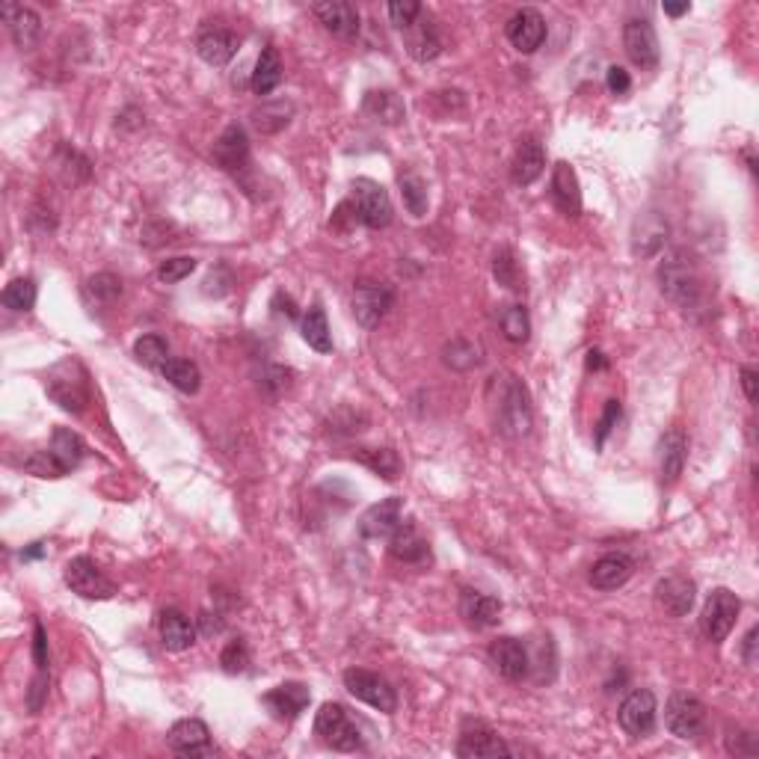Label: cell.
Segmentation results:
<instances>
[{"instance_id": "cell-61", "label": "cell", "mask_w": 759, "mask_h": 759, "mask_svg": "<svg viewBox=\"0 0 759 759\" xmlns=\"http://www.w3.org/2000/svg\"><path fill=\"white\" fill-rule=\"evenodd\" d=\"M688 12V3H682V6H668L665 3V15H671V18H679V15H685Z\"/></svg>"}, {"instance_id": "cell-41", "label": "cell", "mask_w": 759, "mask_h": 759, "mask_svg": "<svg viewBox=\"0 0 759 759\" xmlns=\"http://www.w3.org/2000/svg\"><path fill=\"white\" fill-rule=\"evenodd\" d=\"M442 362L457 368V371H469L481 365V347L466 341V338H454L442 347Z\"/></svg>"}, {"instance_id": "cell-15", "label": "cell", "mask_w": 759, "mask_h": 759, "mask_svg": "<svg viewBox=\"0 0 759 759\" xmlns=\"http://www.w3.org/2000/svg\"><path fill=\"white\" fill-rule=\"evenodd\" d=\"M167 742L172 751H178L184 757H208V754H214V748H211V730L199 718L175 721L172 730H169Z\"/></svg>"}, {"instance_id": "cell-39", "label": "cell", "mask_w": 759, "mask_h": 759, "mask_svg": "<svg viewBox=\"0 0 759 759\" xmlns=\"http://www.w3.org/2000/svg\"><path fill=\"white\" fill-rule=\"evenodd\" d=\"M294 116V104L291 101H273V104H261L253 113V125L261 134H276L282 131Z\"/></svg>"}, {"instance_id": "cell-32", "label": "cell", "mask_w": 759, "mask_h": 759, "mask_svg": "<svg viewBox=\"0 0 759 759\" xmlns=\"http://www.w3.org/2000/svg\"><path fill=\"white\" fill-rule=\"evenodd\" d=\"M158 629H161V644L172 653H181V650L193 647V641H196V626L178 608L161 611Z\"/></svg>"}, {"instance_id": "cell-26", "label": "cell", "mask_w": 759, "mask_h": 759, "mask_svg": "<svg viewBox=\"0 0 759 759\" xmlns=\"http://www.w3.org/2000/svg\"><path fill=\"white\" fill-rule=\"evenodd\" d=\"M389 552L401 564H422L430 555V546H427L422 531L413 522H401L389 537Z\"/></svg>"}, {"instance_id": "cell-14", "label": "cell", "mask_w": 759, "mask_h": 759, "mask_svg": "<svg viewBox=\"0 0 759 759\" xmlns=\"http://www.w3.org/2000/svg\"><path fill=\"white\" fill-rule=\"evenodd\" d=\"M507 39L519 54H534L546 42V18L537 9H519L507 21Z\"/></svg>"}, {"instance_id": "cell-37", "label": "cell", "mask_w": 759, "mask_h": 759, "mask_svg": "<svg viewBox=\"0 0 759 759\" xmlns=\"http://www.w3.org/2000/svg\"><path fill=\"white\" fill-rule=\"evenodd\" d=\"M51 451L60 457V463L72 472L81 460L86 457V442L69 427H57L54 430V439H51Z\"/></svg>"}, {"instance_id": "cell-50", "label": "cell", "mask_w": 759, "mask_h": 759, "mask_svg": "<svg viewBox=\"0 0 759 759\" xmlns=\"http://www.w3.org/2000/svg\"><path fill=\"white\" fill-rule=\"evenodd\" d=\"M422 15V3L419 0H392L389 3V18L398 30H407L416 18Z\"/></svg>"}, {"instance_id": "cell-1", "label": "cell", "mask_w": 759, "mask_h": 759, "mask_svg": "<svg viewBox=\"0 0 759 759\" xmlns=\"http://www.w3.org/2000/svg\"><path fill=\"white\" fill-rule=\"evenodd\" d=\"M487 401H490L493 424L502 436L522 439L531 433V424H534L531 398H528L525 383L516 374H510V371L493 374L487 383Z\"/></svg>"}, {"instance_id": "cell-4", "label": "cell", "mask_w": 759, "mask_h": 759, "mask_svg": "<svg viewBox=\"0 0 759 759\" xmlns=\"http://www.w3.org/2000/svg\"><path fill=\"white\" fill-rule=\"evenodd\" d=\"M315 733L321 736L324 745H330L333 751L353 754L362 748V733L359 727L350 721L347 709L341 703H324L315 715Z\"/></svg>"}, {"instance_id": "cell-58", "label": "cell", "mask_w": 759, "mask_h": 759, "mask_svg": "<svg viewBox=\"0 0 759 759\" xmlns=\"http://www.w3.org/2000/svg\"><path fill=\"white\" fill-rule=\"evenodd\" d=\"M199 623H202V632H205V635H217V632L223 629V623H220V620H214V623H211V614H199Z\"/></svg>"}, {"instance_id": "cell-59", "label": "cell", "mask_w": 759, "mask_h": 759, "mask_svg": "<svg viewBox=\"0 0 759 759\" xmlns=\"http://www.w3.org/2000/svg\"><path fill=\"white\" fill-rule=\"evenodd\" d=\"M605 365H608V362H605V356H602L599 350H591V353H588V368H591V371H602Z\"/></svg>"}, {"instance_id": "cell-11", "label": "cell", "mask_w": 759, "mask_h": 759, "mask_svg": "<svg viewBox=\"0 0 759 759\" xmlns=\"http://www.w3.org/2000/svg\"><path fill=\"white\" fill-rule=\"evenodd\" d=\"M66 585L72 588V593L84 596V599H110L116 596V585L98 570L95 561L89 558H72L66 564Z\"/></svg>"}, {"instance_id": "cell-34", "label": "cell", "mask_w": 759, "mask_h": 759, "mask_svg": "<svg viewBox=\"0 0 759 759\" xmlns=\"http://www.w3.org/2000/svg\"><path fill=\"white\" fill-rule=\"evenodd\" d=\"M353 460H359L362 466H368L374 475H380L386 481H398V475H401V457L392 448H356Z\"/></svg>"}, {"instance_id": "cell-24", "label": "cell", "mask_w": 759, "mask_h": 759, "mask_svg": "<svg viewBox=\"0 0 759 759\" xmlns=\"http://www.w3.org/2000/svg\"><path fill=\"white\" fill-rule=\"evenodd\" d=\"M543 167H546L543 143H540L537 137H522L519 146H516L513 164H510L513 181H516V184H534V181L543 175Z\"/></svg>"}, {"instance_id": "cell-46", "label": "cell", "mask_w": 759, "mask_h": 759, "mask_svg": "<svg viewBox=\"0 0 759 759\" xmlns=\"http://www.w3.org/2000/svg\"><path fill=\"white\" fill-rule=\"evenodd\" d=\"M24 469L36 478H63L69 475V469L60 463V457L48 448V451H36L33 457L24 460Z\"/></svg>"}, {"instance_id": "cell-2", "label": "cell", "mask_w": 759, "mask_h": 759, "mask_svg": "<svg viewBox=\"0 0 759 759\" xmlns=\"http://www.w3.org/2000/svg\"><path fill=\"white\" fill-rule=\"evenodd\" d=\"M45 392L54 404H60L66 413H84L89 404V383H86V371L81 362L66 359L60 362L48 380H45Z\"/></svg>"}, {"instance_id": "cell-52", "label": "cell", "mask_w": 759, "mask_h": 759, "mask_svg": "<svg viewBox=\"0 0 759 759\" xmlns=\"http://www.w3.org/2000/svg\"><path fill=\"white\" fill-rule=\"evenodd\" d=\"M291 368H282V365H270L267 371H264V380H261V386L270 392V395H282L288 386H291Z\"/></svg>"}, {"instance_id": "cell-55", "label": "cell", "mask_w": 759, "mask_h": 759, "mask_svg": "<svg viewBox=\"0 0 759 759\" xmlns=\"http://www.w3.org/2000/svg\"><path fill=\"white\" fill-rule=\"evenodd\" d=\"M605 84H608V89H611L614 95H626V92L632 89V78H629V72H626V69L611 66V69H608V75H605Z\"/></svg>"}, {"instance_id": "cell-25", "label": "cell", "mask_w": 759, "mask_h": 759, "mask_svg": "<svg viewBox=\"0 0 759 759\" xmlns=\"http://www.w3.org/2000/svg\"><path fill=\"white\" fill-rule=\"evenodd\" d=\"M552 202L567 217H579L582 214V190H579L576 169L570 167V164H564V161L555 164V172H552Z\"/></svg>"}, {"instance_id": "cell-48", "label": "cell", "mask_w": 759, "mask_h": 759, "mask_svg": "<svg viewBox=\"0 0 759 759\" xmlns=\"http://www.w3.org/2000/svg\"><path fill=\"white\" fill-rule=\"evenodd\" d=\"M220 665H223L226 674H244L247 665H250V650H247V644H244L241 638H238V641H229V644L223 647V653H220Z\"/></svg>"}, {"instance_id": "cell-22", "label": "cell", "mask_w": 759, "mask_h": 759, "mask_svg": "<svg viewBox=\"0 0 759 759\" xmlns=\"http://www.w3.org/2000/svg\"><path fill=\"white\" fill-rule=\"evenodd\" d=\"M312 12L321 18V24L338 36V39H353L359 33V12L353 3L347 0H327V3H315Z\"/></svg>"}, {"instance_id": "cell-44", "label": "cell", "mask_w": 759, "mask_h": 759, "mask_svg": "<svg viewBox=\"0 0 759 759\" xmlns=\"http://www.w3.org/2000/svg\"><path fill=\"white\" fill-rule=\"evenodd\" d=\"M134 356L146 368H164L169 362V344L161 336H143L134 341Z\"/></svg>"}, {"instance_id": "cell-53", "label": "cell", "mask_w": 759, "mask_h": 759, "mask_svg": "<svg viewBox=\"0 0 759 759\" xmlns=\"http://www.w3.org/2000/svg\"><path fill=\"white\" fill-rule=\"evenodd\" d=\"M33 662L36 671H48V635L39 620L33 623Z\"/></svg>"}, {"instance_id": "cell-19", "label": "cell", "mask_w": 759, "mask_h": 759, "mask_svg": "<svg viewBox=\"0 0 759 759\" xmlns=\"http://www.w3.org/2000/svg\"><path fill=\"white\" fill-rule=\"evenodd\" d=\"M214 164L226 172H241L250 161V137L241 125H229L214 143Z\"/></svg>"}, {"instance_id": "cell-16", "label": "cell", "mask_w": 759, "mask_h": 759, "mask_svg": "<svg viewBox=\"0 0 759 759\" xmlns=\"http://www.w3.org/2000/svg\"><path fill=\"white\" fill-rule=\"evenodd\" d=\"M401 513H404V502L398 496H389L377 505H371L362 519H359V534L365 540H383L392 537V531L401 525Z\"/></svg>"}, {"instance_id": "cell-47", "label": "cell", "mask_w": 759, "mask_h": 759, "mask_svg": "<svg viewBox=\"0 0 759 759\" xmlns=\"http://www.w3.org/2000/svg\"><path fill=\"white\" fill-rule=\"evenodd\" d=\"M86 288L98 303H113L116 297H122V279L116 273H95Z\"/></svg>"}, {"instance_id": "cell-40", "label": "cell", "mask_w": 759, "mask_h": 759, "mask_svg": "<svg viewBox=\"0 0 759 759\" xmlns=\"http://www.w3.org/2000/svg\"><path fill=\"white\" fill-rule=\"evenodd\" d=\"M36 282L30 279V276H18V279H12L6 288H3V306L9 309V312H30L33 306H36Z\"/></svg>"}, {"instance_id": "cell-56", "label": "cell", "mask_w": 759, "mask_h": 759, "mask_svg": "<svg viewBox=\"0 0 759 759\" xmlns=\"http://www.w3.org/2000/svg\"><path fill=\"white\" fill-rule=\"evenodd\" d=\"M757 638H759V626H751V632L745 635V644H742L745 665H757Z\"/></svg>"}, {"instance_id": "cell-20", "label": "cell", "mask_w": 759, "mask_h": 759, "mask_svg": "<svg viewBox=\"0 0 759 759\" xmlns=\"http://www.w3.org/2000/svg\"><path fill=\"white\" fill-rule=\"evenodd\" d=\"M635 573V561L623 552H608L591 567V585L596 591H617L623 588Z\"/></svg>"}, {"instance_id": "cell-6", "label": "cell", "mask_w": 759, "mask_h": 759, "mask_svg": "<svg viewBox=\"0 0 759 759\" xmlns=\"http://www.w3.org/2000/svg\"><path fill=\"white\" fill-rule=\"evenodd\" d=\"M739 611H742V602H739L736 593L727 591V588L712 591V596H709L706 605H703V617H700V632H703V638L712 641V644H721V641L733 632Z\"/></svg>"}, {"instance_id": "cell-3", "label": "cell", "mask_w": 759, "mask_h": 759, "mask_svg": "<svg viewBox=\"0 0 759 759\" xmlns=\"http://www.w3.org/2000/svg\"><path fill=\"white\" fill-rule=\"evenodd\" d=\"M347 202H350L356 220L368 229H386L395 217L386 187L371 181V178H356L350 184V199Z\"/></svg>"}, {"instance_id": "cell-54", "label": "cell", "mask_w": 759, "mask_h": 759, "mask_svg": "<svg viewBox=\"0 0 759 759\" xmlns=\"http://www.w3.org/2000/svg\"><path fill=\"white\" fill-rule=\"evenodd\" d=\"M45 697H48V671H39L36 679L30 682V691H27V709L39 712L42 703H45Z\"/></svg>"}, {"instance_id": "cell-51", "label": "cell", "mask_w": 759, "mask_h": 759, "mask_svg": "<svg viewBox=\"0 0 759 759\" xmlns=\"http://www.w3.org/2000/svg\"><path fill=\"white\" fill-rule=\"evenodd\" d=\"M620 401H605V410H602V419H599V424H596V448H602L605 445V439H608V433L617 427V422H620Z\"/></svg>"}, {"instance_id": "cell-23", "label": "cell", "mask_w": 759, "mask_h": 759, "mask_svg": "<svg viewBox=\"0 0 759 759\" xmlns=\"http://www.w3.org/2000/svg\"><path fill=\"white\" fill-rule=\"evenodd\" d=\"M688 460V436L682 427H671L662 442H659V469H662V481L665 484H676L682 469Z\"/></svg>"}, {"instance_id": "cell-13", "label": "cell", "mask_w": 759, "mask_h": 759, "mask_svg": "<svg viewBox=\"0 0 759 759\" xmlns=\"http://www.w3.org/2000/svg\"><path fill=\"white\" fill-rule=\"evenodd\" d=\"M309 700H312V691L303 682H282L261 697V703L276 721H297L306 712Z\"/></svg>"}, {"instance_id": "cell-57", "label": "cell", "mask_w": 759, "mask_h": 759, "mask_svg": "<svg viewBox=\"0 0 759 759\" xmlns=\"http://www.w3.org/2000/svg\"><path fill=\"white\" fill-rule=\"evenodd\" d=\"M739 377H742V389H745V395H748V401L754 404L757 401V368H742L739 371Z\"/></svg>"}, {"instance_id": "cell-45", "label": "cell", "mask_w": 759, "mask_h": 759, "mask_svg": "<svg viewBox=\"0 0 759 759\" xmlns=\"http://www.w3.org/2000/svg\"><path fill=\"white\" fill-rule=\"evenodd\" d=\"M502 333L513 344H525L528 341V336H531V321H528L525 306H507L505 312H502Z\"/></svg>"}, {"instance_id": "cell-8", "label": "cell", "mask_w": 759, "mask_h": 759, "mask_svg": "<svg viewBox=\"0 0 759 759\" xmlns=\"http://www.w3.org/2000/svg\"><path fill=\"white\" fill-rule=\"evenodd\" d=\"M344 688L356 700H362V703H368V706H374V709H380L386 715H392L398 709L395 688L380 674H371V671H362V668H350V671H344Z\"/></svg>"}, {"instance_id": "cell-49", "label": "cell", "mask_w": 759, "mask_h": 759, "mask_svg": "<svg viewBox=\"0 0 759 759\" xmlns=\"http://www.w3.org/2000/svg\"><path fill=\"white\" fill-rule=\"evenodd\" d=\"M193 270H196V258H190V255H178V258H167V261H161V267H158V279H161V282H167V285H175V282L187 279Z\"/></svg>"}, {"instance_id": "cell-28", "label": "cell", "mask_w": 759, "mask_h": 759, "mask_svg": "<svg viewBox=\"0 0 759 759\" xmlns=\"http://www.w3.org/2000/svg\"><path fill=\"white\" fill-rule=\"evenodd\" d=\"M694 596H697V588L691 579L685 576H665L659 585H656V602L671 614V617H685L694 605Z\"/></svg>"}, {"instance_id": "cell-35", "label": "cell", "mask_w": 759, "mask_h": 759, "mask_svg": "<svg viewBox=\"0 0 759 759\" xmlns=\"http://www.w3.org/2000/svg\"><path fill=\"white\" fill-rule=\"evenodd\" d=\"M300 330H303V338L312 350L318 353H333V333H330V324H327V315L321 306H312L303 321H300Z\"/></svg>"}, {"instance_id": "cell-60", "label": "cell", "mask_w": 759, "mask_h": 759, "mask_svg": "<svg viewBox=\"0 0 759 759\" xmlns=\"http://www.w3.org/2000/svg\"><path fill=\"white\" fill-rule=\"evenodd\" d=\"M42 555H45V543H33V546H30V549H27V552H21V558H24V561H33V558H42Z\"/></svg>"}, {"instance_id": "cell-38", "label": "cell", "mask_w": 759, "mask_h": 759, "mask_svg": "<svg viewBox=\"0 0 759 759\" xmlns=\"http://www.w3.org/2000/svg\"><path fill=\"white\" fill-rule=\"evenodd\" d=\"M161 371H164L169 383L184 395H196L199 386H202V374H199L196 362H190V359H169Z\"/></svg>"}, {"instance_id": "cell-9", "label": "cell", "mask_w": 759, "mask_h": 759, "mask_svg": "<svg viewBox=\"0 0 759 759\" xmlns=\"http://www.w3.org/2000/svg\"><path fill=\"white\" fill-rule=\"evenodd\" d=\"M656 712H659L656 694H653L650 688H635V691L620 703L617 721H620V727H623L629 736L641 739V736H650V733H653V727H656Z\"/></svg>"}, {"instance_id": "cell-17", "label": "cell", "mask_w": 759, "mask_h": 759, "mask_svg": "<svg viewBox=\"0 0 759 759\" xmlns=\"http://www.w3.org/2000/svg\"><path fill=\"white\" fill-rule=\"evenodd\" d=\"M513 751L505 745V739L499 733H493L487 724H469L463 733H460V742H457V757L463 759H475V757H510Z\"/></svg>"}, {"instance_id": "cell-42", "label": "cell", "mask_w": 759, "mask_h": 759, "mask_svg": "<svg viewBox=\"0 0 759 759\" xmlns=\"http://www.w3.org/2000/svg\"><path fill=\"white\" fill-rule=\"evenodd\" d=\"M493 276L499 285H505L510 291H519L522 288V267H519V258L510 247H502L499 253L493 255Z\"/></svg>"}, {"instance_id": "cell-43", "label": "cell", "mask_w": 759, "mask_h": 759, "mask_svg": "<svg viewBox=\"0 0 759 759\" xmlns=\"http://www.w3.org/2000/svg\"><path fill=\"white\" fill-rule=\"evenodd\" d=\"M401 184V196H404V205L413 217H424L427 214V184L422 181V175L416 172H401L398 178Z\"/></svg>"}, {"instance_id": "cell-12", "label": "cell", "mask_w": 759, "mask_h": 759, "mask_svg": "<svg viewBox=\"0 0 759 759\" xmlns=\"http://www.w3.org/2000/svg\"><path fill=\"white\" fill-rule=\"evenodd\" d=\"M659 279H662V291L682 309H694L700 303V279L682 258L665 261L659 270Z\"/></svg>"}, {"instance_id": "cell-5", "label": "cell", "mask_w": 759, "mask_h": 759, "mask_svg": "<svg viewBox=\"0 0 759 759\" xmlns=\"http://www.w3.org/2000/svg\"><path fill=\"white\" fill-rule=\"evenodd\" d=\"M395 303V291L380 279H356L353 285V315L365 330L380 327V321L389 315Z\"/></svg>"}, {"instance_id": "cell-30", "label": "cell", "mask_w": 759, "mask_h": 759, "mask_svg": "<svg viewBox=\"0 0 759 759\" xmlns=\"http://www.w3.org/2000/svg\"><path fill=\"white\" fill-rule=\"evenodd\" d=\"M407 33V51L419 60V63H427V60H436L439 54H442V39H439V33H436V27H433V21L422 15L404 30Z\"/></svg>"}, {"instance_id": "cell-7", "label": "cell", "mask_w": 759, "mask_h": 759, "mask_svg": "<svg viewBox=\"0 0 759 759\" xmlns=\"http://www.w3.org/2000/svg\"><path fill=\"white\" fill-rule=\"evenodd\" d=\"M665 724L676 739H697L706 733V706L688 694V691H674L668 706H665Z\"/></svg>"}, {"instance_id": "cell-27", "label": "cell", "mask_w": 759, "mask_h": 759, "mask_svg": "<svg viewBox=\"0 0 759 759\" xmlns=\"http://www.w3.org/2000/svg\"><path fill=\"white\" fill-rule=\"evenodd\" d=\"M3 21L12 33V42L18 48H33L39 33H42V21L30 6H18V3H3Z\"/></svg>"}, {"instance_id": "cell-31", "label": "cell", "mask_w": 759, "mask_h": 759, "mask_svg": "<svg viewBox=\"0 0 759 759\" xmlns=\"http://www.w3.org/2000/svg\"><path fill=\"white\" fill-rule=\"evenodd\" d=\"M460 611L466 617L469 626L475 629H487V626H496L499 617H502V602L490 593H478V591H466L463 599H460Z\"/></svg>"}, {"instance_id": "cell-36", "label": "cell", "mask_w": 759, "mask_h": 759, "mask_svg": "<svg viewBox=\"0 0 759 759\" xmlns=\"http://www.w3.org/2000/svg\"><path fill=\"white\" fill-rule=\"evenodd\" d=\"M282 84V60L276 48H264L253 72V92L255 95H270L276 86Z\"/></svg>"}, {"instance_id": "cell-10", "label": "cell", "mask_w": 759, "mask_h": 759, "mask_svg": "<svg viewBox=\"0 0 759 759\" xmlns=\"http://www.w3.org/2000/svg\"><path fill=\"white\" fill-rule=\"evenodd\" d=\"M623 48H626V57L638 66V69H656L659 66V36L653 30V24L647 18H632L626 21L623 27Z\"/></svg>"}, {"instance_id": "cell-29", "label": "cell", "mask_w": 759, "mask_h": 759, "mask_svg": "<svg viewBox=\"0 0 759 759\" xmlns=\"http://www.w3.org/2000/svg\"><path fill=\"white\" fill-rule=\"evenodd\" d=\"M665 235H668V223L659 214H641L632 226V253L644 258L656 255L665 247Z\"/></svg>"}, {"instance_id": "cell-33", "label": "cell", "mask_w": 759, "mask_h": 759, "mask_svg": "<svg viewBox=\"0 0 759 759\" xmlns=\"http://www.w3.org/2000/svg\"><path fill=\"white\" fill-rule=\"evenodd\" d=\"M362 110H365V116H371L374 122H383V125H398L404 119V113H407L404 101L395 92H389V89H371V92H365Z\"/></svg>"}, {"instance_id": "cell-21", "label": "cell", "mask_w": 759, "mask_h": 759, "mask_svg": "<svg viewBox=\"0 0 759 759\" xmlns=\"http://www.w3.org/2000/svg\"><path fill=\"white\" fill-rule=\"evenodd\" d=\"M238 48H241L238 36L229 33V30H223V27L205 30V33L196 39V54H199V60L208 63V66H217V69H220V66H229V63L235 60Z\"/></svg>"}, {"instance_id": "cell-18", "label": "cell", "mask_w": 759, "mask_h": 759, "mask_svg": "<svg viewBox=\"0 0 759 759\" xmlns=\"http://www.w3.org/2000/svg\"><path fill=\"white\" fill-rule=\"evenodd\" d=\"M490 662H493V668L505 676V679H510V682L525 679L528 671H531V656H528L525 644L516 641V638H499V641H493V644H490Z\"/></svg>"}]
</instances>
